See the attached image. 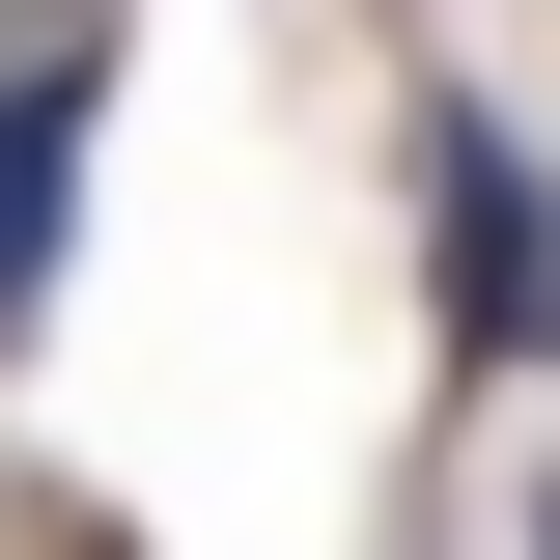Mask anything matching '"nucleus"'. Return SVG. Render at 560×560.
Here are the masks:
<instances>
[{"instance_id":"obj_1","label":"nucleus","mask_w":560,"mask_h":560,"mask_svg":"<svg viewBox=\"0 0 560 560\" xmlns=\"http://www.w3.org/2000/svg\"><path fill=\"white\" fill-rule=\"evenodd\" d=\"M420 253H448V337L560 364V168H533L504 113H448V140H420Z\"/></svg>"},{"instance_id":"obj_2","label":"nucleus","mask_w":560,"mask_h":560,"mask_svg":"<svg viewBox=\"0 0 560 560\" xmlns=\"http://www.w3.org/2000/svg\"><path fill=\"white\" fill-rule=\"evenodd\" d=\"M84 113H113V0H57V57L0 84V337L57 308V253H84Z\"/></svg>"},{"instance_id":"obj_3","label":"nucleus","mask_w":560,"mask_h":560,"mask_svg":"<svg viewBox=\"0 0 560 560\" xmlns=\"http://www.w3.org/2000/svg\"><path fill=\"white\" fill-rule=\"evenodd\" d=\"M533 560H560V504H533Z\"/></svg>"}]
</instances>
